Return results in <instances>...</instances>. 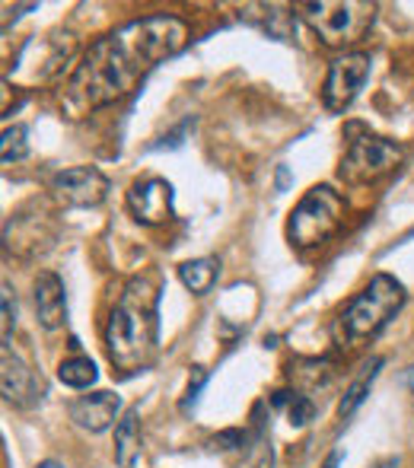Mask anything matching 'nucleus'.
Wrapping results in <instances>:
<instances>
[{
	"instance_id": "nucleus-1",
	"label": "nucleus",
	"mask_w": 414,
	"mask_h": 468,
	"mask_svg": "<svg viewBox=\"0 0 414 468\" xmlns=\"http://www.w3.org/2000/svg\"><path fill=\"white\" fill-rule=\"evenodd\" d=\"M188 42V26L175 16H143L118 26L90 45L68 80L64 102L74 115L102 109L131 96L137 83L160 61L179 55Z\"/></svg>"
},
{
	"instance_id": "nucleus-2",
	"label": "nucleus",
	"mask_w": 414,
	"mask_h": 468,
	"mask_svg": "<svg viewBox=\"0 0 414 468\" xmlns=\"http://www.w3.org/2000/svg\"><path fill=\"white\" fill-rule=\"evenodd\" d=\"M160 287L154 278H131L105 322V354L118 373H143L156 357Z\"/></svg>"
},
{
	"instance_id": "nucleus-3",
	"label": "nucleus",
	"mask_w": 414,
	"mask_h": 468,
	"mask_svg": "<svg viewBox=\"0 0 414 468\" xmlns=\"http://www.w3.org/2000/svg\"><path fill=\"white\" fill-rule=\"evenodd\" d=\"M405 300H409V293H405L402 281H396L392 274H377L338 315L334 338L341 345H357V341L373 338L389 325V319H396Z\"/></svg>"
},
{
	"instance_id": "nucleus-4",
	"label": "nucleus",
	"mask_w": 414,
	"mask_h": 468,
	"mask_svg": "<svg viewBox=\"0 0 414 468\" xmlns=\"http://www.w3.org/2000/svg\"><path fill=\"white\" fill-rule=\"evenodd\" d=\"M297 10L328 48H351L364 42L377 23V4L366 0H310Z\"/></svg>"
},
{
	"instance_id": "nucleus-5",
	"label": "nucleus",
	"mask_w": 414,
	"mask_h": 468,
	"mask_svg": "<svg viewBox=\"0 0 414 468\" xmlns=\"http://www.w3.org/2000/svg\"><path fill=\"white\" fill-rule=\"evenodd\" d=\"M345 197L332 186H315L303 195V201L293 207L291 223H287V239L300 249L322 246L328 236L338 233L341 220H345Z\"/></svg>"
},
{
	"instance_id": "nucleus-6",
	"label": "nucleus",
	"mask_w": 414,
	"mask_h": 468,
	"mask_svg": "<svg viewBox=\"0 0 414 468\" xmlns=\"http://www.w3.org/2000/svg\"><path fill=\"white\" fill-rule=\"evenodd\" d=\"M405 150L398 144L377 134H360L347 144L345 160H341V179L345 182H377L389 176L402 163Z\"/></svg>"
},
{
	"instance_id": "nucleus-7",
	"label": "nucleus",
	"mask_w": 414,
	"mask_h": 468,
	"mask_svg": "<svg viewBox=\"0 0 414 468\" xmlns=\"http://www.w3.org/2000/svg\"><path fill=\"white\" fill-rule=\"evenodd\" d=\"M366 77H370V55L364 51H347V55L334 58L328 68L325 87H322V102L328 112H345L354 99L360 96Z\"/></svg>"
},
{
	"instance_id": "nucleus-8",
	"label": "nucleus",
	"mask_w": 414,
	"mask_h": 468,
	"mask_svg": "<svg viewBox=\"0 0 414 468\" xmlns=\"http://www.w3.org/2000/svg\"><path fill=\"white\" fill-rule=\"evenodd\" d=\"M51 195L61 207H96L109 195V179L96 166H74L51 176Z\"/></svg>"
},
{
	"instance_id": "nucleus-9",
	"label": "nucleus",
	"mask_w": 414,
	"mask_h": 468,
	"mask_svg": "<svg viewBox=\"0 0 414 468\" xmlns=\"http://www.w3.org/2000/svg\"><path fill=\"white\" fill-rule=\"evenodd\" d=\"M173 197L175 191L166 179L160 176H150L143 182H134L128 191V207L134 214L137 223H147V227H163V223L173 220Z\"/></svg>"
},
{
	"instance_id": "nucleus-10",
	"label": "nucleus",
	"mask_w": 414,
	"mask_h": 468,
	"mask_svg": "<svg viewBox=\"0 0 414 468\" xmlns=\"http://www.w3.org/2000/svg\"><path fill=\"white\" fill-rule=\"evenodd\" d=\"M0 388L13 408H36L45 392L36 370L23 357H16L10 347H4V354H0Z\"/></svg>"
},
{
	"instance_id": "nucleus-11",
	"label": "nucleus",
	"mask_w": 414,
	"mask_h": 468,
	"mask_svg": "<svg viewBox=\"0 0 414 468\" xmlns=\"http://www.w3.org/2000/svg\"><path fill=\"white\" fill-rule=\"evenodd\" d=\"M118 408L122 399L115 392H93V395H80V399L70 401V420H74L80 431L90 433H102L115 424Z\"/></svg>"
},
{
	"instance_id": "nucleus-12",
	"label": "nucleus",
	"mask_w": 414,
	"mask_h": 468,
	"mask_svg": "<svg viewBox=\"0 0 414 468\" xmlns=\"http://www.w3.org/2000/svg\"><path fill=\"white\" fill-rule=\"evenodd\" d=\"M32 300H36V315L48 332L64 325L68 319V296H64V283L55 271H42L32 287Z\"/></svg>"
},
{
	"instance_id": "nucleus-13",
	"label": "nucleus",
	"mask_w": 414,
	"mask_h": 468,
	"mask_svg": "<svg viewBox=\"0 0 414 468\" xmlns=\"http://www.w3.org/2000/svg\"><path fill=\"white\" fill-rule=\"evenodd\" d=\"M284 4H249L239 10V19L249 26H259L261 32L274 38H293V13Z\"/></svg>"
},
{
	"instance_id": "nucleus-14",
	"label": "nucleus",
	"mask_w": 414,
	"mask_h": 468,
	"mask_svg": "<svg viewBox=\"0 0 414 468\" xmlns=\"http://www.w3.org/2000/svg\"><path fill=\"white\" fill-rule=\"evenodd\" d=\"M141 414H137V408H131V411H124V418L118 420L115 427V459L122 468H134L137 456H141Z\"/></svg>"
},
{
	"instance_id": "nucleus-15",
	"label": "nucleus",
	"mask_w": 414,
	"mask_h": 468,
	"mask_svg": "<svg viewBox=\"0 0 414 468\" xmlns=\"http://www.w3.org/2000/svg\"><path fill=\"white\" fill-rule=\"evenodd\" d=\"M220 278V261L217 259H192L179 265V281L192 290L195 296L210 293V287Z\"/></svg>"
},
{
	"instance_id": "nucleus-16",
	"label": "nucleus",
	"mask_w": 414,
	"mask_h": 468,
	"mask_svg": "<svg viewBox=\"0 0 414 468\" xmlns=\"http://www.w3.org/2000/svg\"><path fill=\"white\" fill-rule=\"evenodd\" d=\"M379 367H383V360H379V357H373L370 364L364 367V373H360L357 379H354L351 386L345 388V399H341V405H338L341 420H345V418H351V414L357 411L360 405H364V399H366V392H370L373 379H377Z\"/></svg>"
},
{
	"instance_id": "nucleus-17",
	"label": "nucleus",
	"mask_w": 414,
	"mask_h": 468,
	"mask_svg": "<svg viewBox=\"0 0 414 468\" xmlns=\"http://www.w3.org/2000/svg\"><path fill=\"white\" fill-rule=\"evenodd\" d=\"M246 446H249V463L255 468H271L274 459H271V437H268V424L261 420V405H255L252 411V433L246 437Z\"/></svg>"
},
{
	"instance_id": "nucleus-18",
	"label": "nucleus",
	"mask_w": 414,
	"mask_h": 468,
	"mask_svg": "<svg viewBox=\"0 0 414 468\" xmlns=\"http://www.w3.org/2000/svg\"><path fill=\"white\" fill-rule=\"evenodd\" d=\"M58 379L70 388H90L96 379H100V370H96V364L90 357H70V360H61Z\"/></svg>"
},
{
	"instance_id": "nucleus-19",
	"label": "nucleus",
	"mask_w": 414,
	"mask_h": 468,
	"mask_svg": "<svg viewBox=\"0 0 414 468\" xmlns=\"http://www.w3.org/2000/svg\"><path fill=\"white\" fill-rule=\"evenodd\" d=\"M29 131L23 128V124H13V128L4 131V137H0V156H4V163L10 166V163H19L29 156Z\"/></svg>"
},
{
	"instance_id": "nucleus-20",
	"label": "nucleus",
	"mask_w": 414,
	"mask_h": 468,
	"mask_svg": "<svg viewBox=\"0 0 414 468\" xmlns=\"http://www.w3.org/2000/svg\"><path fill=\"white\" fill-rule=\"evenodd\" d=\"M313 418H315V405L310 395H293L291 405H287V420H291L293 427H306Z\"/></svg>"
},
{
	"instance_id": "nucleus-21",
	"label": "nucleus",
	"mask_w": 414,
	"mask_h": 468,
	"mask_svg": "<svg viewBox=\"0 0 414 468\" xmlns=\"http://www.w3.org/2000/svg\"><path fill=\"white\" fill-rule=\"evenodd\" d=\"M205 382H207V370H205V367H195V370H192V379H188V388H186V399H182V411H186V414L192 411L195 405H198Z\"/></svg>"
},
{
	"instance_id": "nucleus-22",
	"label": "nucleus",
	"mask_w": 414,
	"mask_h": 468,
	"mask_svg": "<svg viewBox=\"0 0 414 468\" xmlns=\"http://www.w3.org/2000/svg\"><path fill=\"white\" fill-rule=\"evenodd\" d=\"M13 325H16V303H13V290L10 283H4V347H10V335Z\"/></svg>"
},
{
	"instance_id": "nucleus-23",
	"label": "nucleus",
	"mask_w": 414,
	"mask_h": 468,
	"mask_svg": "<svg viewBox=\"0 0 414 468\" xmlns=\"http://www.w3.org/2000/svg\"><path fill=\"white\" fill-rule=\"evenodd\" d=\"M236 446H246V433L227 431V433H220V437L210 440V450H236Z\"/></svg>"
},
{
	"instance_id": "nucleus-24",
	"label": "nucleus",
	"mask_w": 414,
	"mask_h": 468,
	"mask_svg": "<svg viewBox=\"0 0 414 468\" xmlns=\"http://www.w3.org/2000/svg\"><path fill=\"white\" fill-rule=\"evenodd\" d=\"M287 182H291V176H287V166H281L278 169V191H284Z\"/></svg>"
},
{
	"instance_id": "nucleus-25",
	"label": "nucleus",
	"mask_w": 414,
	"mask_h": 468,
	"mask_svg": "<svg viewBox=\"0 0 414 468\" xmlns=\"http://www.w3.org/2000/svg\"><path fill=\"white\" fill-rule=\"evenodd\" d=\"M338 463H341V452H338V450H334V452H332V456H328V459H325V468H338Z\"/></svg>"
},
{
	"instance_id": "nucleus-26",
	"label": "nucleus",
	"mask_w": 414,
	"mask_h": 468,
	"mask_svg": "<svg viewBox=\"0 0 414 468\" xmlns=\"http://www.w3.org/2000/svg\"><path fill=\"white\" fill-rule=\"evenodd\" d=\"M405 382H409V388L414 392V364L409 367V370H405Z\"/></svg>"
},
{
	"instance_id": "nucleus-27",
	"label": "nucleus",
	"mask_w": 414,
	"mask_h": 468,
	"mask_svg": "<svg viewBox=\"0 0 414 468\" xmlns=\"http://www.w3.org/2000/svg\"><path fill=\"white\" fill-rule=\"evenodd\" d=\"M36 468H64L61 463H55V459H45V463H38Z\"/></svg>"
}]
</instances>
